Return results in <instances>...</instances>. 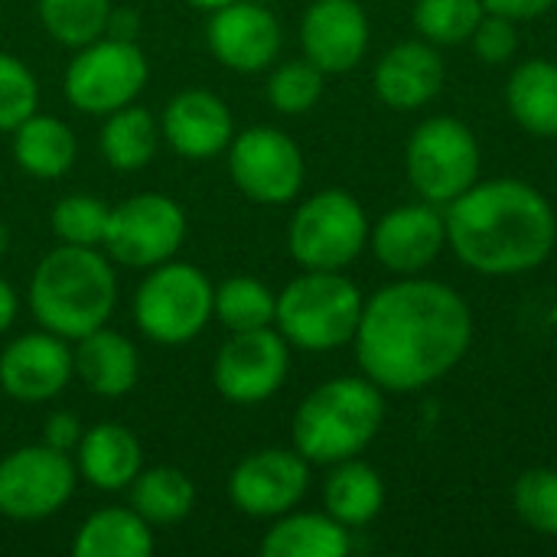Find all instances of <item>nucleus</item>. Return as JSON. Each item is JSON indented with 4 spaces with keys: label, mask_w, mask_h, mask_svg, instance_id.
<instances>
[{
    "label": "nucleus",
    "mask_w": 557,
    "mask_h": 557,
    "mask_svg": "<svg viewBox=\"0 0 557 557\" xmlns=\"http://www.w3.org/2000/svg\"><path fill=\"white\" fill-rule=\"evenodd\" d=\"M359 369L382 392L411 395L450 375L473 346L463 294L424 274L398 277L366 297L352 336Z\"/></svg>",
    "instance_id": "f257e3e1"
},
{
    "label": "nucleus",
    "mask_w": 557,
    "mask_h": 557,
    "mask_svg": "<svg viewBox=\"0 0 557 557\" xmlns=\"http://www.w3.org/2000/svg\"><path fill=\"white\" fill-rule=\"evenodd\" d=\"M447 248L483 277H519L542 268L557 245V215L548 196L512 176L476 180L444 206Z\"/></svg>",
    "instance_id": "f03ea898"
},
{
    "label": "nucleus",
    "mask_w": 557,
    "mask_h": 557,
    "mask_svg": "<svg viewBox=\"0 0 557 557\" xmlns=\"http://www.w3.org/2000/svg\"><path fill=\"white\" fill-rule=\"evenodd\" d=\"M117 304V277L98 248L59 245L33 271L29 307L42 330L82 339L104 326Z\"/></svg>",
    "instance_id": "7ed1b4c3"
},
{
    "label": "nucleus",
    "mask_w": 557,
    "mask_h": 557,
    "mask_svg": "<svg viewBox=\"0 0 557 557\" xmlns=\"http://www.w3.org/2000/svg\"><path fill=\"white\" fill-rule=\"evenodd\" d=\"M385 424V392L366 375H339L317 385L294 414V450L333 467L359 457Z\"/></svg>",
    "instance_id": "20e7f679"
},
{
    "label": "nucleus",
    "mask_w": 557,
    "mask_h": 557,
    "mask_svg": "<svg viewBox=\"0 0 557 557\" xmlns=\"http://www.w3.org/2000/svg\"><path fill=\"white\" fill-rule=\"evenodd\" d=\"M366 297L343 271H304L277 294L274 326L307 352H333L352 343Z\"/></svg>",
    "instance_id": "39448f33"
},
{
    "label": "nucleus",
    "mask_w": 557,
    "mask_h": 557,
    "mask_svg": "<svg viewBox=\"0 0 557 557\" xmlns=\"http://www.w3.org/2000/svg\"><path fill=\"white\" fill-rule=\"evenodd\" d=\"M480 166L483 150L476 134L450 114L424 117L405 144L408 183L434 206H447L463 196L480 180Z\"/></svg>",
    "instance_id": "423d86ee"
},
{
    "label": "nucleus",
    "mask_w": 557,
    "mask_h": 557,
    "mask_svg": "<svg viewBox=\"0 0 557 557\" xmlns=\"http://www.w3.org/2000/svg\"><path fill=\"white\" fill-rule=\"evenodd\" d=\"M369 215L352 193L323 189L297 206L287 248L304 271H343L369 248Z\"/></svg>",
    "instance_id": "0eeeda50"
},
{
    "label": "nucleus",
    "mask_w": 557,
    "mask_h": 557,
    "mask_svg": "<svg viewBox=\"0 0 557 557\" xmlns=\"http://www.w3.org/2000/svg\"><path fill=\"white\" fill-rule=\"evenodd\" d=\"M215 287L186 261H163L150 268L134 297V320L140 333L160 346L196 339L212 317Z\"/></svg>",
    "instance_id": "6e6552de"
},
{
    "label": "nucleus",
    "mask_w": 557,
    "mask_h": 557,
    "mask_svg": "<svg viewBox=\"0 0 557 557\" xmlns=\"http://www.w3.org/2000/svg\"><path fill=\"white\" fill-rule=\"evenodd\" d=\"M147 55L137 42L101 36L75 49L62 88L72 108L85 114H111L124 104H134L147 85Z\"/></svg>",
    "instance_id": "1a4fd4ad"
},
{
    "label": "nucleus",
    "mask_w": 557,
    "mask_h": 557,
    "mask_svg": "<svg viewBox=\"0 0 557 557\" xmlns=\"http://www.w3.org/2000/svg\"><path fill=\"white\" fill-rule=\"evenodd\" d=\"M78 467L72 454L33 444L0 460V516L13 522H39L55 516L75 493Z\"/></svg>",
    "instance_id": "9d476101"
},
{
    "label": "nucleus",
    "mask_w": 557,
    "mask_h": 557,
    "mask_svg": "<svg viewBox=\"0 0 557 557\" xmlns=\"http://www.w3.org/2000/svg\"><path fill=\"white\" fill-rule=\"evenodd\" d=\"M228 173L238 193L261 206L294 202L307 180L300 147L277 127H248L235 134L228 144Z\"/></svg>",
    "instance_id": "9b49d317"
},
{
    "label": "nucleus",
    "mask_w": 557,
    "mask_h": 557,
    "mask_svg": "<svg viewBox=\"0 0 557 557\" xmlns=\"http://www.w3.org/2000/svg\"><path fill=\"white\" fill-rule=\"evenodd\" d=\"M186 238V212L160 193H140L117 202L108 215L104 251L127 268H157L170 261Z\"/></svg>",
    "instance_id": "f8f14e48"
},
{
    "label": "nucleus",
    "mask_w": 557,
    "mask_h": 557,
    "mask_svg": "<svg viewBox=\"0 0 557 557\" xmlns=\"http://www.w3.org/2000/svg\"><path fill=\"white\" fill-rule=\"evenodd\" d=\"M290 372V343L277 326L232 333L215 356L212 379L225 401L232 405H261L281 392Z\"/></svg>",
    "instance_id": "ddd939ff"
},
{
    "label": "nucleus",
    "mask_w": 557,
    "mask_h": 557,
    "mask_svg": "<svg viewBox=\"0 0 557 557\" xmlns=\"http://www.w3.org/2000/svg\"><path fill=\"white\" fill-rule=\"evenodd\" d=\"M307 490H310V460L284 447L248 454L228 476L232 506L251 519H277L297 509Z\"/></svg>",
    "instance_id": "4468645a"
},
{
    "label": "nucleus",
    "mask_w": 557,
    "mask_h": 557,
    "mask_svg": "<svg viewBox=\"0 0 557 557\" xmlns=\"http://www.w3.org/2000/svg\"><path fill=\"white\" fill-rule=\"evenodd\" d=\"M369 248L375 261L395 277L424 274L447 248L444 206L421 199L388 209L369 228Z\"/></svg>",
    "instance_id": "2eb2a0df"
},
{
    "label": "nucleus",
    "mask_w": 557,
    "mask_h": 557,
    "mask_svg": "<svg viewBox=\"0 0 557 557\" xmlns=\"http://www.w3.org/2000/svg\"><path fill=\"white\" fill-rule=\"evenodd\" d=\"M212 55L232 72H264L277 62L284 33L277 16L255 0H232L212 10L206 26Z\"/></svg>",
    "instance_id": "dca6fc26"
},
{
    "label": "nucleus",
    "mask_w": 557,
    "mask_h": 557,
    "mask_svg": "<svg viewBox=\"0 0 557 557\" xmlns=\"http://www.w3.org/2000/svg\"><path fill=\"white\" fill-rule=\"evenodd\" d=\"M369 16L359 0H313L300 20L304 55L326 75L352 72L369 52Z\"/></svg>",
    "instance_id": "f3484780"
},
{
    "label": "nucleus",
    "mask_w": 557,
    "mask_h": 557,
    "mask_svg": "<svg viewBox=\"0 0 557 557\" xmlns=\"http://www.w3.org/2000/svg\"><path fill=\"white\" fill-rule=\"evenodd\" d=\"M75 375L72 349L62 336L42 330L13 339L0 352V388L26 405L55 398Z\"/></svg>",
    "instance_id": "a211bd4d"
},
{
    "label": "nucleus",
    "mask_w": 557,
    "mask_h": 557,
    "mask_svg": "<svg viewBox=\"0 0 557 557\" xmlns=\"http://www.w3.org/2000/svg\"><path fill=\"white\" fill-rule=\"evenodd\" d=\"M160 134L180 157L206 160L228 150L235 137V121L219 95L206 88H186L163 108Z\"/></svg>",
    "instance_id": "6ab92c4d"
},
{
    "label": "nucleus",
    "mask_w": 557,
    "mask_h": 557,
    "mask_svg": "<svg viewBox=\"0 0 557 557\" xmlns=\"http://www.w3.org/2000/svg\"><path fill=\"white\" fill-rule=\"evenodd\" d=\"M444 59L428 39L395 42L372 72V85L382 104L395 111H418L444 88Z\"/></svg>",
    "instance_id": "aec40b11"
},
{
    "label": "nucleus",
    "mask_w": 557,
    "mask_h": 557,
    "mask_svg": "<svg viewBox=\"0 0 557 557\" xmlns=\"http://www.w3.org/2000/svg\"><path fill=\"white\" fill-rule=\"evenodd\" d=\"M140 460L144 454H140L137 437L124 424H114V421L88 428L75 447L78 476L101 493L127 490L134 476L140 473Z\"/></svg>",
    "instance_id": "412c9836"
},
{
    "label": "nucleus",
    "mask_w": 557,
    "mask_h": 557,
    "mask_svg": "<svg viewBox=\"0 0 557 557\" xmlns=\"http://www.w3.org/2000/svg\"><path fill=\"white\" fill-rule=\"evenodd\" d=\"M75 343H78L72 349L75 375L82 379V385L88 392H95L101 398H121L137 385L140 356L127 336H121L108 326H98Z\"/></svg>",
    "instance_id": "4be33fe9"
},
{
    "label": "nucleus",
    "mask_w": 557,
    "mask_h": 557,
    "mask_svg": "<svg viewBox=\"0 0 557 557\" xmlns=\"http://www.w3.org/2000/svg\"><path fill=\"white\" fill-rule=\"evenodd\" d=\"M352 535L330 512H284L261 539L264 557H346Z\"/></svg>",
    "instance_id": "5701e85b"
},
{
    "label": "nucleus",
    "mask_w": 557,
    "mask_h": 557,
    "mask_svg": "<svg viewBox=\"0 0 557 557\" xmlns=\"http://www.w3.org/2000/svg\"><path fill=\"white\" fill-rule=\"evenodd\" d=\"M512 121L532 137H557V62L525 59L506 82Z\"/></svg>",
    "instance_id": "b1692460"
},
{
    "label": "nucleus",
    "mask_w": 557,
    "mask_h": 557,
    "mask_svg": "<svg viewBox=\"0 0 557 557\" xmlns=\"http://www.w3.org/2000/svg\"><path fill=\"white\" fill-rule=\"evenodd\" d=\"M13 160L36 180H59L72 170L78 140L72 127L49 114H29L13 131Z\"/></svg>",
    "instance_id": "393cba45"
},
{
    "label": "nucleus",
    "mask_w": 557,
    "mask_h": 557,
    "mask_svg": "<svg viewBox=\"0 0 557 557\" xmlns=\"http://www.w3.org/2000/svg\"><path fill=\"white\" fill-rule=\"evenodd\" d=\"M323 506L349 532L362 529L372 519H379V512L385 506V483L372 463H366L359 457L339 460V463H333V470L323 483Z\"/></svg>",
    "instance_id": "a878e982"
},
{
    "label": "nucleus",
    "mask_w": 557,
    "mask_h": 557,
    "mask_svg": "<svg viewBox=\"0 0 557 557\" xmlns=\"http://www.w3.org/2000/svg\"><path fill=\"white\" fill-rule=\"evenodd\" d=\"M153 552V532L144 516H137L131 506H111L91 512L75 542L72 555L75 557H147Z\"/></svg>",
    "instance_id": "bb28decb"
},
{
    "label": "nucleus",
    "mask_w": 557,
    "mask_h": 557,
    "mask_svg": "<svg viewBox=\"0 0 557 557\" xmlns=\"http://www.w3.org/2000/svg\"><path fill=\"white\" fill-rule=\"evenodd\" d=\"M157 144H160L157 121L147 108H137V104H124V108L111 111L101 134H98L101 157L117 173L144 170L153 160Z\"/></svg>",
    "instance_id": "cd10ccee"
},
{
    "label": "nucleus",
    "mask_w": 557,
    "mask_h": 557,
    "mask_svg": "<svg viewBox=\"0 0 557 557\" xmlns=\"http://www.w3.org/2000/svg\"><path fill=\"white\" fill-rule=\"evenodd\" d=\"M127 490H131V509L144 516L150 525L183 522L196 506V486L176 467L140 470Z\"/></svg>",
    "instance_id": "c85d7f7f"
},
{
    "label": "nucleus",
    "mask_w": 557,
    "mask_h": 557,
    "mask_svg": "<svg viewBox=\"0 0 557 557\" xmlns=\"http://www.w3.org/2000/svg\"><path fill=\"white\" fill-rule=\"evenodd\" d=\"M274 313H277V294L255 277H228L215 287L212 317H219V323L228 333L274 326Z\"/></svg>",
    "instance_id": "c756f323"
},
{
    "label": "nucleus",
    "mask_w": 557,
    "mask_h": 557,
    "mask_svg": "<svg viewBox=\"0 0 557 557\" xmlns=\"http://www.w3.org/2000/svg\"><path fill=\"white\" fill-rule=\"evenodd\" d=\"M486 16L483 0H414L411 20L421 39L441 46H467L476 23Z\"/></svg>",
    "instance_id": "7c9ffc66"
},
{
    "label": "nucleus",
    "mask_w": 557,
    "mask_h": 557,
    "mask_svg": "<svg viewBox=\"0 0 557 557\" xmlns=\"http://www.w3.org/2000/svg\"><path fill=\"white\" fill-rule=\"evenodd\" d=\"M111 10V0H39V20L46 33L72 49L101 39Z\"/></svg>",
    "instance_id": "2f4dec72"
},
{
    "label": "nucleus",
    "mask_w": 557,
    "mask_h": 557,
    "mask_svg": "<svg viewBox=\"0 0 557 557\" xmlns=\"http://www.w3.org/2000/svg\"><path fill=\"white\" fill-rule=\"evenodd\" d=\"M326 72L317 69L307 55L281 62L268 78V101L281 114H307L323 98Z\"/></svg>",
    "instance_id": "473e14b6"
},
{
    "label": "nucleus",
    "mask_w": 557,
    "mask_h": 557,
    "mask_svg": "<svg viewBox=\"0 0 557 557\" xmlns=\"http://www.w3.org/2000/svg\"><path fill=\"white\" fill-rule=\"evenodd\" d=\"M516 516L539 535L557 539V470L535 467L525 470L512 486Z\"/></svg>",
    "instance_id": "72a5a7b5"
},
{
    "label": "nucleus",
    "mask_w": 557,
    "mask_h": 557,
    "mask_svg": "<svg viewBox=\"0 0 557 557\" xmlns=\"http://www.w3.org/2000/svg\"><path fill=\"white\" fill-rule=\"evenodd\" d=\"M111 206L95 196H65L52 206V232L62 245H85L98 248L108 232Z\"/></svg>",
    "instance_id": "f704fd0d"
},
{
    "label": "nucleus",
    "mask_w": 557,
    "mask_h": 557,
    "mask_svg": "<svg viewBox=\"0 0 557 557\" xmlns=\"http://www.w3.org/2000/svg\"><path fill=\"white\" fill-rule=\"evenodd\" d=\"M39 85L36 75L10 52H0V131H13L29 114H36Z\"/></svg>",
    "instance_id": "c9c22d12"
},
{
    "label": "nucleus",
    "mask_w": 557,
    "mask_h": 557,
    "mask_svg": "<svg viewBox=\"0 0 557 557\" xmlns=\"http://www.w3.org/2000/svg\"><path fill=\"white\" fill-rule=\"evenodd\" d=\"M467 46H470L473 55H476L480 62H486V65H506V62H512V55L519 52V29H516V20L499 16V13H486V16L476 23V29H473V36H470Z\"/></svg>",
    "instance_id": "e433bc0d"
},
{
    "label": "nucleus",
    "mask_w": 557,
    "mask_h": 557,
    "mask_svg": "<svg viewBox=\"0 0 557 557\" xmlns=\"http://www.w3.org/2000/svg\"><path fill=\"white\" fill-rule=\"evenodd\" d=\"M82 434H85V428L72 411H52L42 424V444H49L62 454H75Z\"/></svg>",
    "instance_id": "4c0bfd02"
},
{
    "label": "nucleus",
    "mask_w": 557,
    "mask_h": 557,
    "mask_svg": "<svg viewBox=\"0 0 557 557\" xmlns=\"http://www.w3.org/2000/svg\"><path fill=\"white\" fill-rule=\"evenodd\" d=\"M483 7H486V13H499V16L522 23V20L545 16L548 10H555L557 0H483Z\"/></svg>",
    "instance_id": "58836bf2"
},
{
    "label": "nucleus",
    "mask_w": 557,
    "mask_h": 557,
    "mask_svg": "<svg viewBox=\"0 0 557 557\" xmlns=\"http://www.w3.org/2000/svg\"><path fill=\"white\" fill-rule=\"evenodd\" d=\"M137 29H140V16H137V10H131V7H117V10H111V20H108L104 36L131 39V42H134Z\"/></svg>",
    "instance_id": "ea45409f"
},
{
    "label": "nucleus",
    "mask_w": 557,
    "mask_h": 557,
    "mask_svg": "<svg viewBox=\"0 0 557 557\" xmlns=\"http://www.w3.org/2000/svg\"><path fill=\"white\" fill-rule=\"evenodd\" d=\"M16 310H20V304H16V290L0 277V333H7V330L13 326Z\"/></svg>",
    "instance_id": "a19ab883"
},
{
    "label": "nucleus",
    "mask_w": 557,
    "mask_h": 557,
    "mask_svg": "<svg viewBox=\"0 0 557 557\" xmlns=\"http://www.w3.org/2000/svg\"><path fill=\"white\" fill-rule=\"evenodd\" d=\"M186 3H193V7H199V10H219V7H225V3H232V0H186Z\"/></svg>",
    "instance_id": "79ce46f5"
},
{
    "label": "nucleus",
    "mask_w": 557,
    "mask_h": 557,
    "mask_svg": "<svg viewBox=\"0 0 557 557\" xmlns=\"http://www.w3.org/2000/svg\"><path fill=\"white\" fill-rule=\"evenodd\" d=\"M7 245H10V232H7V225L0 222V258L7 255Z\"/></svg>",
    "instance_id": "37998d69"
}]
</instances>
